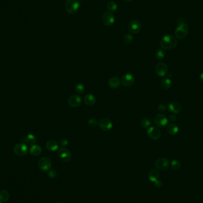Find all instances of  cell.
I'll return each instance as SVG.
<instances>
[{
  "mask_svg": "<svg viewBox=\"0 0 203 203\" xmlns=\"http://www.w3.org/2000/svg\"><path fill=\"white\" fill-rule=\"evenodd\" d=\"M178 42L175 37L170 35L163 36L160 41V46L163 49H171L177 45Z\"/></svg>",
  "mask_w": 203,
  "mask_h": 203,
  "instance_id": "cell-1",
  "label": "cell"
},
{
  "mask_svg": "<svg viewBox=\"0 0 203 203\" xmlns=\"http://www.w3.org/2000/svg\"><path fill=\"white\" fill-rule=\"evenodd\" d=\"M188 26L185 23H180L175 31L176 37L179 39H183L186 37L188 33Z\"/></svg>",
  "mask_w": 203,
  "mask_h": 203,
  "instance_id": "cell-2",
  "label": "cell"
},
{
  "mask_svg": "<svg viewBox=\"0 0 203 203\" xmlns=\"http://www.w3.org/2000/svg\"><path fill=\"white\" fill-rule=\"evenodd\" d=\"M65 10L70 14L77 12L80 7V2L78 0H67L65 4Z\"/></svg>",
  "mask_w": 203,
  "mask_h": 203,
  "instance_id": "cell-3",
  "label": "cell"
},
{
  "mask_svg": "<svg viewBox=\"0 0 203 203\" xmlns=\"http://www.w3.org/2000/svg\"><path fill=\"white\" fill-rule=\"evenodd\" d=\"M13 152L16 155L19 157H23L27 154L29 148L25 144H17L13 148Z\"/></svg>",
  "mask_w": 203,
  "mask_h": 203,
  "instance_id": "cell-4",
  "label": "cell"
},
{
  "mask_svg": "<svg viewBox=\"0 0 203 203\" xmlns=\"http://www.w3.org/2000/svg\"><path fill=\"white\" fill-rule=\"evenodd\" d=\"M156 125L159 128H164L168 123V120L166 116L162 114H157L154 118Z\"/></svg>",
  "mask_w": 203,
  "mask_h": 203,
  "instance_id": "cell-5",
  "label": "cell"
},
{
  "mask_svg": "<svg viewBox=\"0 0 203 203\" xmlns=\"http://www.w3.org/2000/svg\"><path fill=\"white\" fill-rule=\"evenodd\" d=\"M52 166V162L49 158L44 157L41 158L38 162V166L42 171H48Z\"/></svg>",
  "mask_w": 203,
  "mask_h": 203,
  "instance_id": "cell-6",
  "label": "cell"
},
{
  "mask_svg": "<svg viewBox=\"0 0 203 203\" xmlns=\"http://www.w3.org/2000/svg\"><path fill=\"white\" fill-rule=\"evenodd\" d=\"M170 165V162L166 158H160L155 162L156 167L160 170H167Z\"/></svg>",
  "mask_w": 203,
  "mask_h": 203,
  "instance_id": "cell-7",
  "label": "cell"
},
{
  "mask_svg": "<svg viewBox=\"0 0 203 203\" xmlns=\"http://www.w3.org/2000/svg\"><path fill=\"white\" fill-rule=\"evenodd\" d=\"M168 68L167 65L164 62H159L155 67L156 74L160 77H164L167 74Z\"/></svg>",
  "mask_w": 203,
  "mask_h": 203,
  "instance_id": "cell-8",
  "label": "cell"
},
{
  "mask_svg": "<svg viewBox=\"0 0 203 203\" xmlns=\"http://www.w3.org/2000/svg\"><path fill=\"white\" fill-rule=\"evenodd\" d=\"M58 155L60 159L64 162H67L70 161L72 157V155L70 150L65 147H62L59 149Z\"/></svg>",
  "mask_w": 203,
  "mask_h": 203,
  "instance_id": "cell-9",
  "label": "cell"
},
{
  "mask_svg": "<svg viewBox=\"0 0 203 203\" xmlns=\"http://www.w3.org/2000/svg\"><path fill=\"white\" fill-rule=\"evenodd\" d=\"M135 82V77L134 75L130 73L126 74L124 75L121 79V83L125 87H130Z\"/></svg>",
  "mask_w": 203,
  "mask_h": 203,
  "instance_id": "cell-10",
  "label": "cell"
},
{
  "mask_svg": "<svg viewBox=\"0 0 203 203\" xmlns=\"http://www.w3.org/2000/svg\"><path fill=\"white\" fill-rule=\"evenodd\" d=\"M68 104L73 108L79 107L82 103V99L81 96L76 95L70 96L68 99Z\"/></svg>",
  "mask_w": 203,
  "mask_h": 203,
  "instance_id": "cell-11",
  "label": "cell"
},
{
  "mask_svg": "<svg viewBox=\"0 0 203 203\" xmlns=\"http://www.w3.org/2000/svg\"><path fill=\"white\" fill-rule=\"evenodd\" d=\"M99 128L105 131H110L113 127L112 122L111 121L109 120L108 118H102L100 120V121L98 123Z\"/></svg>",
  "mask_w": 203,
  "mask_h": 203,
  "instance_id": "cell-12",
  "label": "cell"
},
{
  "mask_svg": "<svg viewBox=\"0 0 203 203\" xmlns=\"http://www.w3.org/2000/svg\"><path fill=\"white\" fill-rule=\"evenodd\" d=\"M102 20L103 23L105 26H112L115 22V17L114 15L109 12H104L102 15Z\"/></svg>",
  "mask_w": 203,
  "mask_h": 203,
  "instance_id": "cell-13",
  "label": "cell"
},
{
  "mask_svg": "<svg viewBox=\"0 0 203 203\" xmlns=\"http://www.w3.org/2000/svg\"><path fill=\"white\" fill-rule=\"evenodd\" d=\"M142 28V25L140 22L137 20H133L129 23L128 30L132 34L138 33Z\"/></svg>",
  "mask_w": 203,
  "mask_h": 203,
  "instance_id": "cell-14",
  "label": "cell"
},
{
  "mask_svg": "<svg viewBox=\"0 0 203 203\" xmlns=\"http://www.w3.org/2000/svg\"><path fill=\"white\" fill-rule=\"evenodd\" d=\"M148 136L153 140H157L161 136V132L160 130L155 127H150L147 131Z\"/></svg>",
  "mask_w": 203,
  "mask_h": 203,
  "instance_id": "cell-15",
  "label": "cell"
},
{
  "mask_svg": "<svg viewBox=\"0 0 203 203\" xmlns=\"http://www.w3.org/2000/svg\"><path fill=\"white\" fill-rule=\"evenodd\" d=\"M168 107L170 112L174 114H178L182 110V107L177 102L175 101L170 102L168 105Z\"/></svg>",
  "mask_w": 203,
  "mask_h": 203,
  "instance_id": "cell-16",
  "label": "cell"
},
{
  "mask_svg": "<svg viewBox=\"0 0 203 203\" xmlns=\"http://www.w3.org/2000/svg\"><path fill=\"white\" fill-rule=\"evenodd\" d=\"M84 103L89 107L93 106L96 103V98L95 96L92 94H88L85 96L84 97Z\"/></svg>",
  "mask_w": 203,
  "mask_h": 203,
  "instance_id": "cell-17",
  "label": "cell"
},
{
  "mask_svg": "<svg viewBox=\"0 0 203 203\" xmlns=\"http://www.w3.org/2000/svg\"><path fill=\"white\" fill-rule=\"evenodd\" d=\"M58 143L55 140H49L46 143V148L51 152H55L58 149Z\"/></svg>",
  "mask_w": 203,
  "mask_h": 203,
  "instance_id": "cell-18",
  "label": "cell"
},
{
  "mask_svg": "<svg viewBox=\"0 0 203 203\" xmlns=\"http://www.w3.org/2000/svg\"><path fill=\"white\" fill-rule=\"evenodd\" d=\"M160 177V173L159 170L156 169H152L149 173V179L153 182H155L156 180H159Z\"/></svg>",
  "mask_w": 203,
  "mask_h": 203,
  "instance_id": "cell-19",
  "label": "cell"
},
{
  "mask_svg": "<svg viewBox=\"0 0 203 203\" xmlns=\"http://www.w3.org/2000/svg\"><path fill=\"white\" fill-rule=\"evenodd\" d=\"M121 80L118 77H112L108 82L109 86L112 89H117L120 87Z\"/></svg>",
  "mask_w": 203,
  "mask_h": 203,
  "instance_id": "cell-20",
  "label": "cell"
},
{
  "mask_svg": "<svg viewBox=\"0 0 203 203\" xmlns=\"http://www.w3.org/2000/svg\"><path fill=\"white\" fill-rule=\"evenodd\" d=\"M179 131V128L178 125L175 124H170L167 127V131L170 135H174L178 133Z\"/></svg>",
  "mask_w": 203,
  "mask_h": 203,
  "instance_id": "cell-21",
  "label": "cell"
},
{
  "mask_svg": "<svg viewBox=\"0 0 203 203\" xmlns=\"http://www.w3.org/2000/svg\"><path fill=\"white\" fill-rule=\"evenodd\" d=\"M30 152L33 156H39L42 153V149L39 145L34 144L32 145L30 149Z\"/></svg>",
  "mask_w": 203,
  "mask_h": 203,
  "instance_id": "cell-22",
  "label": "cell"
},
{
  "mask_svg": "<svg viewBox=\"0 0 203 203\" xmlns=\"http://www.w3.org/2000/svg\"><path fill=\"white\" fill-rule=\"evenodd\" d=\"M160 86L163 89L167 90L172 86V81L168 78H164L160 81Z\"/></svg>",
  "mask_w": 203,
  "mask_h": 203,
  "instance_id": "cell-23",
  "label": "cell"
},
{
  "mask_svg": "<svg viewBox=\"0 0 203 203\" xmlns=\"http://www.w3.org/2000/svg\"><path fill=\"white\" fill-rule=\"evenodd\" d=\"M24 142H25V143L29 145H34L36 143V138L35 137V136L33 134H28L25 140H24Z\"/></svg>",
  "mask_w": 203,
  "mask_h": 203,
  "instance_id": "cell-24",
  "label": "cell"
},
{
  "mask_svg": "<svg viewBox=\"0 0 203 203\" xmlns=\"http://www.w3.org/2000/svg\"><path fill=\"white\" fill-rule=\"evenodd\" d=\"M10 194L7 190H2L0 191V201L5 203L9 200Z\"/></svg>",
  "mask_w": 203,
  "mask_h": 203,
  "instance_id": "cell-25",
  "label": "cell"
},
{
  "mask_svg": "<svg viewBox=\"0 0 203 203\" xmlns=\"http://www.w3.org/2000/svg\"><path fill=\"white\" fill-rule=\"evenodd\" d=\"M117 4L114 1H110L107 5V9L109 12H115L117 10Z\"/></svg>",
  "mask_w": 203,
  "mask_h": 203,
  "instance_id": "cell-26",
  "label": "cell"
},
{
  "mask_svg": "<svg viewBox=\"0 0 203 203\" xmlns=\"http://www.w3.org/2000/svg\"><path fill=\"white\" fill-rule=\"evenodd\" d=\"M170 165H171V168L175 171L179 170V169H180V163H179V161L177 160H172L170 163Z\"/></svg>",
  "mask_w": 203,
  "mask_h": 203,
  "instance_id": "cell-27",
  "label": "cell"
},
{
  "mask_svg": "<svg viewBox=\"0 0 203 203\" xmlns=\"http://www.w3.org/2000/svg\"><path fill=\"white\" fill-rule=\"evenodd\" d=\"M75 91L80 95L83 94L85 91V87L84 84L82 83L77 84L75 86Z\"/></svg>",
  "mask_w": 203,
  "mask_h": 203,
  "instance_id": "cell-28",
  "label": "cell"
},
{
  "mask_svg": "<svg viewBox=\"0 0 203 203\" xmlns=\"http://www.w3.org/2000/svg\"><path fill=\"white\" fill-rule=\"evenodd\" d=\"M165 57V52L163 49H159L156 52V57L157 59L160 60L164 58Z\"/></svg>",
  "mask_w": 203,
  "mask_h": 203,
  "instance_id": "cell-29",
  "label": "cell"
},
{
  "mask_svg": "<svg viewBox=\"0 0 203 203\" xmlns=\"http://www.w3.org/2000/svg\"><path fill=\"white\" fill-rule=\"evenodd\" d=\"M134 37L131 34H126L123 37V40L126 44H130L132 42Z\"/></svg>",
  "mask_w": 203,
  "mask_h": 203,
  "instance_id": "cell-30",
  "label": "cell"
},
{
  "mask_svg": "<svg viewBox=\"0 0 203 203\" xmlns=\"http://www.w3.org/2000/svg\"><path fill=\"white\" fill-rule=\"evenodd\" d=\"M141 125L144 128H149L151 125V121L149 119L144 118L141 121Z\"/></svg>",
  "mask_w": 203,
  "mask_h": 203,
  "instance_id": "cell-31",
  "label": "cell"
},
{
  "mask_svg": "<svg viewBox=\"0 0 203 203\" xmlns=\"http://www.w3.org/2000/svg\"><path fill=\"white\" fill-rule=\"evenodd\" d=\"M88 124L89 125L90 127H92V128H95L96 127L97 124H98V122L97 121V120L95 119V118H91L90 120H89L88 121Z\"/></svg>",
  "mask_w": 203,
  "mask_h": 203,
  "instance_id": "cell-32",
  "label": "cell"
},
{
  "mask_svg": "<svg viewBox=\"0 0 203 203\" xmlns=\"http://www.w3.org/2000/svg\"><path fill=\"white\" fill-rule=\"evenodd\" d=\"M157 109H158V110L160 112H164L166 110V105L165 104L161 103V104H160V105H158Z\"/></svg>",
  "mask_w": 203,
  "mask_h": 203,
  "instance_id": "cell-33",
  "label": "cell"
},
{
  "mask_svg": "<svg viewBox=\"0 0 203 203\" xmlns=\"http://www.w3.org/2000/svg\"><path fill=\"white\" fill-rule=\"evenodd\" d=\"M57 171L55 170H51L48 173V176L51 178H55L57 177Z\"/></svg>",
  "mask_w": 203,
  "mask_h": 203,
  "instance_id": "cell-34",
  "label": "cell"
},
{
  "mask_svg": "<svg viewBox=\"0 0 203 203\" xmlns=\"http://www.w3.org/2000/svg\"><path fill=\"white\" fill-rule=\"evenodd\" d=\"M60 144L62 147H65L67 146V145L68 144V141L66 138H62L60 140Z\"/></svg>",
  "mask_w": 203,
  "mask_h": 203,
  "instance_id": "cell-35",
  "label": "cell"
},
{
  "mask_svg": "<svg viewBox=\"0 0 203 203\" xmlns=\"http://www.w3.org/2000/svg\"><path fill=\"white\" fill-rule=\"evenodd\" d=\"M168 120H169V121H170V122H175V121H176V120H177V117H176V116L174 115H170L169 116Z\"/></svg>",
  "mask_w": 203,
  "mask_h": 203,
  "instance_id": "cell-36",
  "label": "cell"
},
{
  "mask_svg": "<svg viewBox=\"0 0 203 203\" xmlns=\"http://www.w3.org/2000/svg\"><path fill=\"white\" fill-rule=\"evenodd\" d=\"M162 185V182L160 180H157L155 182V186L156 188H160Z\"/></svg>",
  "mask_w": 203,
  "mask_h": 203,
  "instance_id": "cell-37",
  "label": "cell"
},
{
  "mask_svg": "<svg viewBox=\"0 0 203 203\" xmlns=\"http://www.w3.org/2000/svg\"><path fill=\"white\" fill-rule=\"evenodd\" d=\"M200 80H201V82H203V72L200 74Z\"/></svg>",
  "mask_w": 203,
  "mask_h": 203,
  "instance_id": "cell-38",
  "label": "cell"
},
{
  "mask_svg": "<svg viewBox=\"0 0 203 203\" xmlns=\"http://www.w3.org/2000/svg\"><path fill=\"white\" fill-rule=\"evenodd\" d=\"M125 1H127V2H130V1H131L132 0H124Z\"/></svg>",
  "mask_w": 203,
  "mask_h": 203,
  "instance_id": "cell-39",
  "label": "cell"
},
{
  "mask_svg": "<svg viewBox=\"0 0 203 203\" xmlns=\"http://www.w3.org/2000/svg\"><path fill=\"white\" fill-rule=\"evenodd\" d=\"M78 1H82V0H78Z\"/></svg>",
  "mask_w": 203,
  "mask_h": 203,
  "instance_id": "cell-40",
  "label": "cell"
},
{
  "mask_svg": "<svg viewBox=\"0 0 203 203\" xmlns=\"http://www.w3.org/2000/svg\"><path fill=\"white\" fill-rule=\"evenodd\" d=\"M61 203V202H59V203Z\"/></svg>",
  "mask_w": 203,
  "mask_h": 203,
  "instance_id": "cell-41",
  "label": "cell"
},
{
  "mask_svg": "<svg viewBox=\"0 0 203 203\" xmlns=\"http://www.w3.org/2000/svg\"><path fill=\"white\" fill-rule=\"evenodd\" d=\"M0 203H2V202H1V201H0Z\"/></svg>",
  "mask_w": 203,
  "mask_h": 203,
  "instance_id": "cell-42",
  "label": "cell"
}]
</instances>
